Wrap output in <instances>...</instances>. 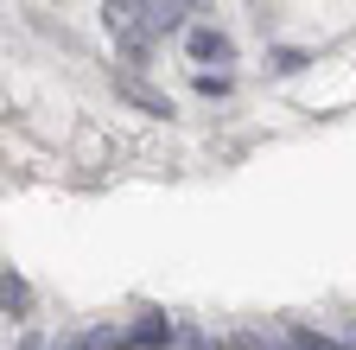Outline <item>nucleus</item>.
Masks as SVG:
<instances>
[{
	"mask_svg": "<svg viewBox=\"0 0 356 350\" xmlns=\"http://www.w3.org/2000/svg\"><path fill=\"white\" fill-rule=\"evenodd\" d=\"M286 344H293V350H343V344H331V337H318V331H305V325H293Z\"/></svg>",
	"mask_w": 356,
	"mask_h": 350,
	"instance_id": "6",
	"label": "nucleus"
},
{
	"mask_svg": "<svg viewBox=\"0 0 356 350\" xmlns=\"http://www.w3.org/2000/svg\"><path fill=\"white\" fill-rule=\"evenodd\" d=\"M102 32H108L115 58H127V64H153V51H159V26L147 13V0H102Z\"/></svg>",
	"mask_w": 356,
	"mask_h": 350,
	"instance_id": "1",
	"label": "nucleus"
},
{
	"mask_svg": "<svg viewBox=\"0 0 356 350\" xmlns=\"http://www.w3.org/2000/svg\"><path fill=\"white\" fill-rule=\"evenodd\" d=\"M121 96H127V102H140L147 115H172V102H165L159 90H147V83H140V77H121Z\"/></svg>",
	"mask_w": 356,
	"mask_h": 350,
	"instance_id": "3",
	"label": "nucleus"
},
{
	"mask_svg": "<svg viewBox=\"0 0 356 350\" xmlns=\"http://www.w3.org/2000/svg\"><path fill=\"white\" fill-rule=\"evenodd\" d=\"M197 7V0H147V13H153V26L159 32H172V26H185V13Z\"/></svg>",
	"mask_w": 356,
	"mask_h": 350,
	"instance_id": "4",
	"label": "nucleus"
},
{
	"mask_svg": "<svg viewBox=\"0 0 356 350\" xmlns=\"http://www.w3.org/2000/svg\"><path fill=\"white\" fill-rule=\"evenodd\" d=\"M197 96H229V70H197Z\"/></svg>",
	"mask_w": 356,
	"mask_h": 350,
	"instance_id": "7",
	"label": "nucleus"
},
{
	"mask_svg": "<svg viewBox=\"0 0 356 350\" xmlns=\"http://www.w3.org/2000/svg\"><path fill=\"white\" fill-rule=\"evenodd\" d=\"M0 299H7V312H26V305H32V293H26V280L7 268V280H0Z\"/></svg>",
	"mask_w": 356,
	"mask_h": 350,
	"instance_id": "5",
	"label": "nucleus"
},
{
	"mask_svg": "<svg viewBox=\"0 0 356 350\" xmlns=\"http://www.w3.org/2000/svg\"><path fill=\"white\" fill-rule=\"evenodd\" d=\"M299 64H305V51H286V45H280V51H274V70H280V77H293V70H299Z\"/></svg>",
	"mask_w": 356,
	"mask_h": 350,
	"instance_id": "8",
	"label": "nucleus"
},
{
	"mask_svg": "<svg viewBox=\"0 0 356 350\" xmlns=\"http://www.w3.org/2000/svg\"><path fill=\"white\" fill-rule=\"evenodd\" d=\"M185 51H191V64H204V70H210V64L229 70V64H236V38L222 32V26H191V32H185Z\"/></svg>",
	"mask_w": 356,
	"mask_h": 350,
	"instance_id": "2",
	"label": "nucleus"
}]
</instances>
